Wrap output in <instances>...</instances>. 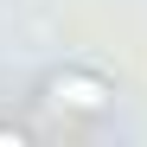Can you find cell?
<instances>
[{"mask_svg":"<svg viewBox=\"0 0 147 147\" xmlns=\"http://www.w3.org/2000/svg\"><path fill=\"white\" fill-rule=\"evenodd\" d=\"M38 96H45L51 109H64V115H102V109L115 102V83L102 77V70L64 64V70H51V77L38 83Z\"/></svg>","mask_w":147,"mask_h":147,"instance_id":"cell-1","label":"cell"},{"mask_svg":"<svg viewBox=\"0 0 147 147\" xmlns=\"http://www.w3.org/2000/svg\"><path fill=\"white\" fill-rule=\"evenodd\" d=\"M0 147H26V128H0Z\"/></svg>","mask_w":147,"mask_h":147,"instance_id":"cell-2","label":"cell"}]
</instances>
